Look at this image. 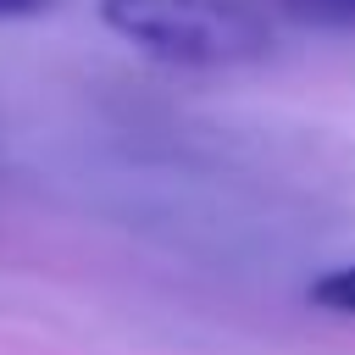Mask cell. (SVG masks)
<instances>
[{"label":"cell","instance_id":"obj_1","mask_svg":"<svg viewBox=\"0 0 355 355\" xmlns=\"http://www.w3.org/2000/svg\"><path fill=\"white\" fill-rule=\"evenodd\" d=\"M100 22L166 67H244L272 50L266 0H100Z\"/></svg>","mask_w":355,"mask_h":355},{"label":"cell","instance_id":"obj_3","mask_svg":"<svg viewBox=\"0 0 355 355\" xmlns=\"http://www.w3.org/2000/svg\"><path fill=\"white\" fill-rule=\"evenodd\" d=\"M311 305L333 311V316H355V261L349 266H333L311 283Z\"/></svg>","mask_w":355,"mask_h":355},{"label":"cell","instance_id":"obj_2","mask_svg":"<svg viewBox=\"0 0 355 355\" xmlns=\"http://www.w3.org/2000/svg\"><path fill=\"white\" fill-rule=\"evenodd\" d=\"M266 6L311 33H355V0H266Z\"/></svg>","mask_w":355,"mask_h":355},{"label":"cell","instance_id":"obj_4","mask_svg":"<svg viewBox=\"0 0 355 355\" xmlns=\"http://www.w3.org/2000/svg\"><path fill=\"white\" fill-rule=\"evenodd\" d=\"M44 11V0H0V17H33Z\"/></svg>","mask_w":355,"mask_h":355}]
</instances>
